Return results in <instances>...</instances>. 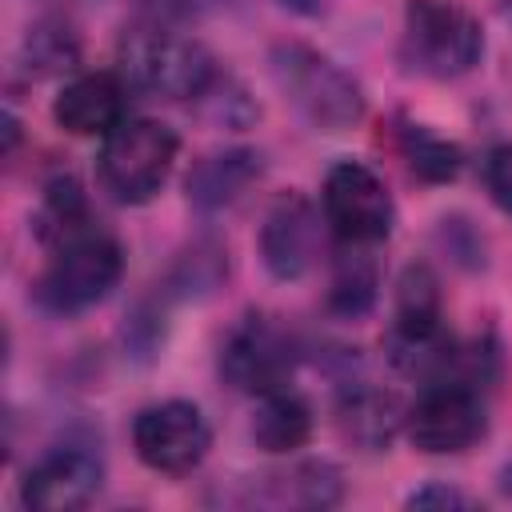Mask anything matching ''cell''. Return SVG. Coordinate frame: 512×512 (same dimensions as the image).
<instances>
[{
	"mask_svg": "<svg viewBox=\"0 0 512 512\" xmlns=\"http://www.w3.org/2000/svg\"><path fill=\"white\" fill-rule=\"evenodd\" d=\"M500 8H504V16L512 20V0H500Z\"/></svg>",
	"mask_w": 512,
	"mask_h": 512,
	"instance_id": "26",
	"label": "cell"
},
{
	"mask_svg": "<svg viewBox=\"0 0 512 512\" xmlns=\"http://www.w3.org/2000/svg\"><path fill=\"white\" fill-rule=\"evenodd\" d=\"M500 488H504V496H512V464L500 472Z\"/></svg>",
	"mask_w": 512,
	"mask_h": 512,
	"instance_id": "25",
	"label": "cell"
},
{
	"mask_svg": "<svg viewBox=\"0 0 512 512\" xmlns=\"http://www.w3.org/2000/svg\"><path fill=\"white\" fill-rule=\"evenodd\" d=\"M400 56L420 76L456 80L480 64L484 32L476 16L456 0H408Z\"/></svg>",
	"mask_w": 512,
	"mask_h": 512,
	"instance_id": "2",
	"label": "cell"
},
{
	"mask_svg": "<svg viewBox=\"0 0 512 512\" xmlns=\"http://www.w3.org/2000/svg\"><path fill=\"white\" fill-rule=\"evenodd\" d=\"M120 272H124V252L120 244L88 224L84 232L60 240L52 248V260L44 264L40 280H36V300L48 308V312H84L92 304H100L116 284H120Z\"/></svg>",
	"mask_w": 512,
	"mask_h": 512,
	"instance_id": "5",
	"label": "cell"
},
{
	"mask_svg": "<svg viewBox=\"0 0 512 512\" xmlns=\"http://www.w3.org/2000/svg\"><path fill=\"white\" fill-rule=\"evenodd\" d=\"M224 272H228L224 248H220V244H196V248L176 264L172 284H176L180 292H212Z\"/></svg>",
	"mask_w": 512,
	"mask_h": 512,
	"instance_id": "21",
	"label": "cell"
},
{
	"mask_svg": "<svg viewBox=\"0 0 512 512\" xmlns=\"http://www.w3.org/2000/svg\"><path fill=\"white\" fill-rule=\"evenodd\" d=\"M272 76L300 116L324 132H344L364 116L360 84L324 52L284 40L272 48Z\"/></svg>",
	"mask_w": 512,
	"mask_h": 512,
	"instance_id": "3",
	"label": "cell"
},
{
	"mask_svg": "<svg viewBox=\"0 0 512 512\" xmlns=\"http://www.w3.org/2000/svg\"><path fill=\"white\" fill-rule=\"evenodd\" d=\"M88 224H92V216H88V200H84L80 184H76L72 176L52 180V184L44 188L40 208H36V236H40L48 248H56L60 240L84 232Z\"/></svg>",
	"mask_w": 512,
	"mask_h": 512,
	"instance_id": "20",
	"label": "cell"
},
{
	"mask_svg": "<svg viewBox=\"0 0 512 512\" xmlns=\"http://www.w3.org/2000/svg\"><path fill=\"white\" fill-rule=\"evenodd\" d=\"M292 368H296V348L288 332L272 316H260V312L244 316L220 348V376L236 392H248V396L288 388Z\"/></svg>",
	"mask_w": 512,
	"mask_h": 512,
	"instance_id": "8",
	"label": "cell"
},
{
	"mask_svg": "<svg viewBox=\"0 0 512 512\" xmlns=\"http://www.w3.org/2000/svg\"><path fill=\"white\" fill-rule=\"evenodd\" d=\"M284 8H292V12H304V16H312V12H320V4L324 0H280Z\"/></svg>",
	"mask_w": 512,
	"mask_h": 512,
	"instance_id": "24",
	"label": "cell"
},
{
	"mask_svg": "<svg viewBox=\"0 0 512 512\" xmlns=\"http://www.w3.org/2000/svg\"><path fill=\"white\" fill-rule=\"evenodd\" d=\"M176 152H180V140L168 124L128 116L104 136L100 156H96V176L112 200L144 204L164 188L176 164Z\"/></svg>",
	"mask_w": 512,
	"mask_h": 512,
	"instance_id": "4",
	"label": "cell"
},
{
	"mask_svg": "<svg viewBox=\"0 0 512 512\" xmlns=\"http://www.w3.org/2000/svg\"><path fill=\"white\" fill-rule=\"evenodd\" d=\"M484 184H488L492 200L504 212H512V144H500V148L488 152V160H484Z\"/></svg>",
	"mask_w": 512,
	"mask_h": 512,
	"instance_id": "22",
	"label": "cell"
},
{
	"mask_svg": "<svg viewBox=\"0 0 512 512\" xmlns=\"http://www.w3.org/2000/svg\"><path fill=\"white\" fill-rule=\"evenodd\" d=\"M396 424H404V412L396 404L392 392L384 388H372L368 380H356L344 388V400H340V428L348 440L364 444V448H380L392 440Z\"/></svg>",
	"mask_w": 512,
	"mask_h": 512,
	"instance_id": "16",
	"label": "cell"
},
{
	"mask_svg": "<svg viewBox=\"0 0 512 512\" xmlns=\"http://www.w3.org/2000/svg\"><path fill=\"white\" fill-rule=\"evenodd\" d=\"M316 252H320L316 208L296 192L280 196L268 208L264 228H260V260H264V268L276 280H296L316 264Z\"/></svg>",
	"mask_w": 512,
	"mask_h": 512,
	"instance_id": "11",
	"label": "cell"
},
{
	"mask_svg": "<svg viewBox=\"0 0 512 512\" xmlns=\"http://www.w3.org/2000/svg\"><path fill=\"white\" fill-rule=\"evenodd\" d=\"M216 60L208 48L168 24H144L132 28L120 44V76L128 88H140L148 96L164 100H196L216 80Z\"/></svg>",
	"mask_w": 512,
	"mask_h": 512,
	"instance_id": "1",
	"label": "cell"
},
{
	"mask_svg": "<svg viewBox=\"0 0 512 512\" xmlns=\"http://www.w3.org/2000/svg\"><path fill=\"white\" fill-rule=\"evenodd\" d=\"M488 412L484 396L476 384L464 380H436L424 384L416 404L404 412V432L420 452L444 456V452H464L484 436Z\"/></svg>",
	"mask_w": 512,
	"mask_h": 512,
	"instance_id": "6",
	"label": "cell"
},
{
	"mask_svg": "<svg viewBox=\"0 0 512 512\" xmlns=\"http://www.w3.org/2000/svg\"><path fill=\"white\" fill-rule=\"evenodd\" d=\"M476 500L460 488H444V484H428V488H416L408 496V508H472Z\"/></svg>",
	"mask_w": 512,
	"mask_h": 512,
	"instance_id": "23",
	"label": "cell"
},
{
	"mask_svg": "<svg viewBox=\"0 0 512 512\" xmlns=\"http://www.w3.org/2000/svg\"><path fill=\"white\" fill-rule=\"evenodd\" d=\"M320 204H324V220L344 244H376L396 224V204L384 180L368 164H356V160L328 168Z\"/></svg>",
	"mask_w": 512,
	"mask_h": 512,
	"instance_id": "7",
	"label": "cell"
},
{
	"mask_svg": "<svg viewBox=\"0 0 512 512\" xmlns=\"http://www.w3.org/2000/svg\"><path fill=\"white\" fill-rule=\"evenodd\" d=\"M100 480H104V464H100V452L92 444H56L52 452H44L28 476H24V504L28 508H40V512H68V508H80L88 504L96 492H100Z\"/></svg>",
	"mask_w": 512,
	"mask_h": 512,
	"instance_id": "10",
	"label": "cell"
},
{
	"mask_svg": "<svg viewBox=\"0 0 512 512\" xmlns=\"http://www.w3.org/2000/svg\"><path fill=\"white\" fill-rule=\"evenodd\" d=\"M368 244H344L336 268H332V288H328V308L356 320L376 304L380 292V268L364 252Z\"/></svg>",
	"mask_w": 512,
	"mask_h": 512,
	"instance_id": "17",
	"label": "cell"
},
{
	"mask_svg": "<svg viewBox=\"0 0 512 512\" xmlns=\"http://www.w3.org/2000/svg\"><path fill=\"white\" fill-rule=\"evenodd\" d=\"M124 108L128 80L120 72H80L60 88L52 116L72 136H108L120 120H128Z\"/></svg>",
	"mask_w": 512,
	"mask_h": 512,
	"instance_id": "12",
	"label": "cell"
},
{
	"mask_svg": "<svg viewBox=\"0 0 512 512\" xmlns=\"http://www.w3.org/2000/svg\"><path fill=\"white\" fill-rule=\"evenodd\" d=\"M260 176V156L252 148H228V152H212L204 160L192 164L188 172V200L204 212L232 204L252 180Z\"/></svg>",
	"mask_w": 512,
	"mask_h": 512,
	"instance_id": "13",
	"label": "cell"
},
{
	"mask_svg": "<svg viewBox=\"0 0 512 512\" xmlns=\"http://www.w3.org/2000/svg\"><path fill=\"white\" fill-rule=\"evenodd\" d=\"M436 332H444L440 280L428 264H408L396 280V304H392L388 336H436Z\"/></svg>",
	"mask_w": 512,
	"mask_h": 512,
	"instance_id": "15",
	"label": "cell"
},
{
	"mask_svg": "<svg viewBox=\"0 0 512 512\" xmlns=\"http://www.w3.org/2000/svg\"><path fill=\"white\" fill-rule=\"evenodd\" d=\"M132 444H136V456L148 468L180 476V472H192L208 456L212 432H208V420L196 404L160 400V404H148V408L136 412Z\"/></svg>",
	"mask_w": 512,
	"mask_h": 512,
	"instance_id": "9",
	"label": "cell"
},
{
	"mask_svg": "<svg viewBox=\"0 0 512 512\" xmlns=\"http://www.w3.org/2000/svg\"><path fill=\"white\" fill-rule=\"evenodd\" d=\"M396 144H400L408 168H412L420 180L444 184V180H456L460 168H464V152H460L452 140H444V136H436L432 128H424V124L400 120V128H396Z\"/></svg>",
	"mask_w": 512,
	"mask_h": 512,
	"instance_id": "19",
	"label": "cell"
},
{
	"mask_svg": "<svg viewBox=\"0 0 512 512\" xmlns=\"http://www.w3.org/2000/svg\"><path fill=\"white\" fill-rule=\"evenodd\" d=\"M76 60H80V36L60 16L36 20L20 44V64L28 76H56V72L76 68Z\"/></svg>",
	"mask_w": 512,
	"mask_h": 512,
	"instance_id": "18",
	"label": "cell"
},
{
	"mask_svg": "<svg viewBox=\"0 0 512 512\" xmlns=\"http://www.w3.org/2000/svg\"><path fill=\"white\" fill-rule=\"evenodd\" d=\"M312 436V408L304 396H296L292 388H276L264 392L252 416V440L256 448L280 456V452H296L304 448Z\"/></svg>",
	"mask_w": 512,
	"mask_h": 512,
	"instance_id": "14",
	"label": "cell"
}]
</instances>
